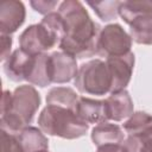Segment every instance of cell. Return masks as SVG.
Here are the masks:
<instances>
[{"label": "cell", "mask_w": 152, "mask_h": 152, "mask_svg": "<svg viewBox=\"0 0 152 152\" xmlns=\"http://www.w3.org/2000/svg\"><path fill=\"white\" fill-rule=\"evenodd\" d=\"M63 20L64 32L58 44L59 49L78 59L96 55L101 27L95 23L83 4L78 0H65L57 11Z\"/></svg>", "instance_id": "obj_1"}, {"label": "cell", "mask_w": 152, "mask_h": 152, "mask_svg": "<svg viewBox=\"0 0 152 152\" xmlns=\"http://www.w3.org/2000/svg\"><path fill=\"white\" fill-rule=\"evenodd\" d=\"M40 106V95L33 86L17 87L13 93L4 90L1 100V129L19 134L30 126Z\"/></svg>", "instance_id": "obj_2"}, {"label": "cell", "mask_w": 152, "mask_h": 152, "mask_svg": "<svg viewBox=\"0 0 152 152\" xmlns=\"http://www.w3.org/2000/svg\"><path fill=\"white\" fill-rule=\"evenodd\" d=\"M64 32L63 20L58 12L46 14L40 23L30 25L19 36V49L30 55L45 53L59 44Z\"/></svg>", "instance_id": "obj_3"}, {"label": "cell", "mask_w": 152, "mask_h": 152, "mask_svg": "<svg viewBox=\"0 0 152 152\" xmlns=\"http://www.w3.org/2000/svg\"><path fill=\"white\" fill-rule=\"evenodd\" d=\"M38 126L48 135L68 140L81 138L89 129V124L84 122L76 112L52 104H46L42 109L38 116Z\"/></svg>", "instance_id": "obj_4"}, {"label": "cell", "mask_w": 152, "mask_h": 152, "mask_svg": "<svg viewBox=\"0 0 152 152\" xmlns=\"http://www.w3.org/2000/svg\"><path fill=\"white\" fill-rule=\"evenodd\" d=\"M77 90L88 95H106L112 90V76L106 61L90 59L78 66L74 81Z\"/></svg>", "instance_id": "obj_5"}, {"label": "cell", "mask_w": 152, "mask_h": 152, "mask_svg": "<svg viewBox=\"0 0 152 152\" xmlns=\"http://www.w3.org/2000/svg\"><path fill=\"white\" fill-rule=\"evenodd\" d=\"M132 42L131 36L120 24L106 25L99 36L96 55L106 58L126 55L131 52Z\"/></svg>", "instance_id": "obj_6"}, {"label": "cell", "mask_w": 152, "mask_h": 152, "mask_svg": "<svg viewBox=\"0 0 152 152\" xmlns=\"http://www.w3.org/2000/svg\"><path fill=\"white\" fill-rule=\"evenodd\" d=\"M106 63L112 76L110 94L126 89L134 69V53L131 51L126 55L109 57L106 58Z\"/></svg>", "instance_id": "obj_7"}, {"label": "cell", "mask_w": 152, "mask_h": 152, "mask_svg": "<svg viewBox=\"0 0 152 152\" xmlns=\"http://www.w3.org/2000/svg\"><path fill=\"white\" fill-rule=\"evenodd\" d=\"M49 68L51 82L58 84L70 82L78 70L76 58L63 51H55L49 55Z\"/></svg>", "instance_id": "obj_8"}, {"label": "cell", "mask_w": 152, "mask_h": 152, "mask_svg": "<svg viewBox=\"0 0 152 152\" xmlns=\"http://www.w3.org/2000/svg\"><path fill=\"white\" fill-rule=\"evenodd\" d=\"M26 10L21 1L6 0L0 4V32L11 36L25 21Z\"/></svg>", "instance_id": "obj_9"}, {"label": "cell", "mask_w": 152, "mask_h": 152, "mask_svg": "<svg viewBox=\"0 0 152 152\" xmlns=\"http://www.w3.org/2000/svg\"><path fill=\"white\" fill-rule=\"evenodd\" d=\"M34 55H30L21 49L14 50L4 62V72L13 82L26 81Z\"/></svg>", "instance_id": "obj_10"}, {"label": "cell", "mask_w": 152, "mask_h": 152, "mask_svg": "<svg viewBox=\"0 0 152 152\" xmlns=\"http://www.w3.org/2000/svg\"><path fill=\"white\" fill-rule=\"evenodd\" d=\"M104 106L107 119L113 121H121L134 113L133 100L126 89L112 93L107 99H104Z\"/></svg>", "instance_id": "obj_11"}, {"label": "cell", "mask_w": 152, "mask_h": 152, "mask_svg": "<svg viewBox=\"0 0 152 152\" xmlns=\"http://www.w3.org/2000/svg\"><path fill=\"white\" fill-rule=\"evenodd\" d=\"M76 114L87 124H102L108 121L104 100L80 96Z\"/></svg>", "instance_id": "obj_12"}, {"label": "cell", "mask_w": 152, "mask_h": 152, "mask_svg": "<svg viewBox=\"0 0 152 152\" xmlns=\"http://www.w3.org/2000/svg\"><path fill=\"white\" fill-rule=\"evenodd\" d=\"M125 140L124 128L116 124H110L108 121L97 124L91 129V141L95 146L104 145H118L122 144Z\"/></svg>", "instance_id": "obj_13"}, {"label": "cell", "mask_w": 152, "mask_h": 152, "mask_svg": "<svg viewBox=\"0 0 152 152\" xmlns=\"http://www.w3.org/2000/svg\"><path fill=\"white\" fill-rule=\"evenodd\" d=\"M128 26L132 40L137 44L152 45V11L133 18Z\"/></svg>", "instance_id": "obj_14"}, {"label": "cell", "mask_w": 152, "mask_h": 152, "mask_svg": "<svg viewBox=\"0 0 152 152\" xmlns=\"http://www.w3.org/2000/svg\"><path fill=\"white\" fill-rule=\"evenodd\" d=\"M26 81L30 84L38 86L40 88L48 87L52 83L51 77H50L49 55L48 53H39V55L33 56L30 72H28Z\"/></svg>", "instance_id": "obj_15"}, {"label": "cell", "mask_w": 152, "mask_h": 152, "mask_svg": "<svg viewBox=\"0 0 152 152\" xmlns=\"http://www.w3.org/2000/svg\"><path fill=\"white\" fill-rule=\"evenodd\" d=\"M24 152H46L49 140L40 128L28 126L18 134Z\"/></svg>", "instance_id": "obj_16"}, {"label": "cell", "mask_w": 152, "mask_h": 152, "mask_svg": "<svg viewBox=\"0 0 152 152\" xmlns=\"http://www.w3.org/2000/svg\"><path fill=\"white\" fill-rule=\"evenodd\" d=\"M80 96L72 88L69 87H53L46 95V104L64 107L76 112Z\"/></svg>", "instance_id": "obj_17"}, {"label": "cell", "mask_w": 152, "mask_h": 152, "mask_svg": "<svg viewBox=\"0 0 152 152\" xmlns=\"http://www.w3.org/2000/svg\"><path fill=\"white\" fill-rule=\"evenodd\" d=\"M152 11V1L151 0H142V1H121L119 8V15L122 20L128 25L129 21L146 12Z\"/></svg>", "instance_id": "obj_18"}, {"label": "cell", "mask_w": 152, "mask_h": 152, "mask_svg": "<svg viewBox=\"0 0 152 152\" xmlns=\"http://www.w3.org/2000/svg\"><path fill=\"white\" fill-rule=\"evenodd\" d=\"M122 144L128 152H152V127L141 133L127 135Z\"/></svg>", "instance_id": "obj_19"}, {"label": "cell", "mask_w": 152, "mask_h": 152, "mask_svg": "<svg viewBox=\"0 0 152 152\" xmlns=\"http://www.w3.org/2000/svg\"><path fill=\"white\" fill-rule=\"evenodd\" d=\"M152 127V115L146 112H135L124 124V131L127 135H134L141 133Z\"/></svg>", "instance_id": "obj_20"}, {"label": "cell", "mask_w": 152, "mask_h": 152, "mask_svg": "<svg viewBox=\"0 0 152 152\" xmlns=\"http://www.w3.org/2000/svg\"><path fill=\"white\" fill-rule=\"evenodd\" d=\"M87 4L93 8L96 15L102 21H110L116 19L119 15V8L121 1L118 0H104V1H87Z\"/></svg>", "instance_id": "obj_21"}, {"label": "cell", "mask_w": 152, "mask_h": 152, "mask_svg": "<svg viewBox=\"0 0 152 152\" xmlns=\"http://www.w3.org/2000/svg\"><path fill=\"white\" fill-rule=\"evenodd\" d=\"M0 142L1 152H24L18 134H12L4 129H0Z\"/></svg>", "instance_id": "obj_22"}, {"label": "cell", "mask_w": 152, "mask_h": 152, "mask_svg": "<svg viewBox=\"0 0 152 152\" xmlns=\"http://www.w3.org/2000/svg\"><path fill=\"white\" fill-rule=\"evenodd\" d=\"M30 5L36 12L46 15L53 12V8L57 6V1H31Z\"/></svg>", "instance_id": "obj_23"}, {"label": "cell", "mask_w": 152, "mask_h": 152, "mask_svg": "<svg viewBox=\"0 0 152 152\" xmlns=\"http://www.w3.org/2000/svg\"><path fill=\"white\" fill-rule=\"evenodd\" d=\"M11 46H12V37L7 34H1V61H6L11 55Z\"/></svg>", "instance_id": "obj_24"}, {"label": "cell", "mask_w": 152, "mask_h": 152, "mask_svg": "<svg viewBox=\"0 0 152 152\" xmlns=\"http://www.w3.org/2000/svg\"><path fill=\"white\" fill-rule=\"evenodd\" d=\"M96 152H128L127 148L124 146V144H118V145H104L97 147Z\"/></svg>", "instance_id": "obj_25"}, {"label": "cell", "mask_w": 152, "mask_h": 152, "mask_svg": "<svg viewBox=\"0 0 152 152\" xmlns=\"http://www.w3.org/2000/svg\"><path fill=\"white\" fill-rule=\"evenodd\" d=\"M46 152H49V151H46Z\"/></svg>", "instance_id": "obj_26"}]
</instances>
